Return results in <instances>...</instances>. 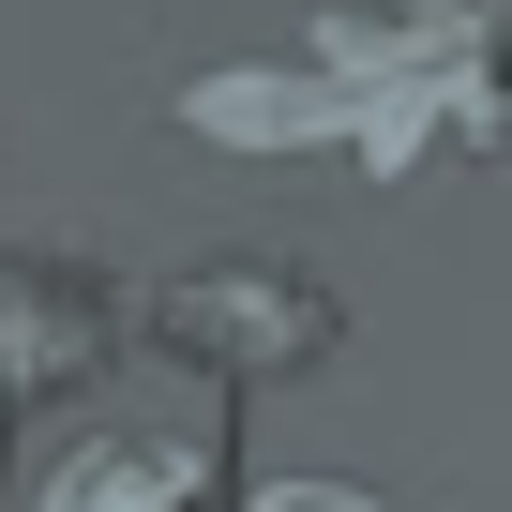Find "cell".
Here are the masks:
<instances>
[{"label":"cell","instance_id":"1","mask_svg":"<svg viewBox=\"0 0 512 512\" xmlns=\"http://www.w3.org/2000/svg\"><path fill=\"white\" fill-rule=\"evenodd\" d=\"M181 136L211 151H347L362 181H407L422 151L512 136V0H362L317 16L287 61H226L181 91Z\"/></svg>","mask_w":512,"mask_h":512},{"label":"cell","instance_id":"2","mask_svg":"<svg viewBox=\"0 0 512 512\" xmlns=\"http://www.w3.org/2000/svg\"><path fill=\"white\" fill-rule=\"evenodd\" d=\"M332 332H347V302L302 272V256H196V272L151 287V347H181L226 392H272V377L332 362Z\"/></svg>","mask_w":512,"mask_h":512},{"label":"cell","instance_id":"3","mask_svg":"<svg viewBox=\"0 0 512 512\" xmlns=\"http://www.w3.org/2000/svg\"><path fill=\"white\" fill-rule=\"evenodd\" d=\"M121 287L91 272V256H0V407H46L76 377L121 362Z\"/></svg>","mask_w":512,"mask_h":512},{"label":"cell","instance_id":"4","mask_svg":"<svg viewBox=\"0 0 512 512\" xmlns=\"http://www.w3.org/2000/svg\"><path fill=\"white\" fill-rule=\"evenodd\" d=\"M211 467H226V452H211L196 422H181V437H166V422H91V437L31 482V512H196Z\"/></svg>","mask_w":512,"mask_h":512},{"label":"cell","instance_id":"5","mask_svg":"<svg viewBox=\"0 0 512 512\" xmlns=\"http://www.w3.org/2000/svg\"><path fill=\"white\" fill-rule=\"evenodd\" d=\"M241 512H392V497H362V482H256Z\"/></svg>","mask_w":512,"mask_h":512}]
</instances>
